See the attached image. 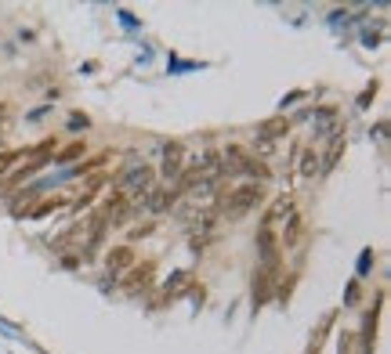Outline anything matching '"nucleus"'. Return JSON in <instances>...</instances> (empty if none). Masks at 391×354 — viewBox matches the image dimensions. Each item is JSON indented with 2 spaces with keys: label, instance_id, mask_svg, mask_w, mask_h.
Returning <instances> with one entry per match:
<instances>
[{
  "label": "nucleus",
  "instance_id": "nucleus-2",
  "mask_svg": "<svg viewBox=\"0 0 391 354\" xmlns=\"http://www.w3.org/2000/svg\"><path fill=\"white\" fill-rule=\"evenodd\" d=\"M182 166H185V152H182V145H171V148L163 152V173L167 177H178Z\"/></svg>",
  "mask_w": 391,
  "mask_h": 354
},
{
  "label": "nucleus",
  "instance_id": "nucleus-3",
  "mask_svg": "<svg viewBox=\"0 0 391 354\" xmlns=\"http://www.w3.org/2000/svg\"><path fill=\"white\" fill-rule=\"evenodd\" d=\"M297 173H301V177H315V173H319V152L301 148V152H297Z\"/></svg>",
  "mask_w": 391,
  "mask_h": 354
},
{
  "label": "nucleus",
  "instance_id": "nucleus-5",
  "mask_svg": "<svg viewBox=\"0 0 391 354\" xmlns=\"http://www.w3.org/2000/svg\"><path fill=\"white\" fill-rule=\"evenodd\" d=\"M0 354H4V350H0Z\"/></svg>",
  "mask_w": 391,
  "mask_h": 354
},
{
  "label": "nucleus",
  "instance_id": "nucleus-4",
  "mask_svg": "<svg viewBox=\"0 0 391 354\" xmlns=\"http://www.w3.org/2000/svg\"><path fill=\"white\" fill-rule=\"evenodd\" d=\"M341 148H345V138H341V134H333V141H330L326 156H319V159H322L319 166H333V163H337V156H341Z\"/></svg>",
  "mask_w": 391,
  "mask_h": 354
},
{
  "label": "nucleus",
  "instance_id": "nucleus-1",
  "mask_svg": "<svg viewBox=\"0 0 391 354\" xmlns=\"http://www.w3.org/2000/svg\"><path fill=\"white\" fill-rule=\"evenodd\" d=\"M261 185H239V188H232L229 192V213L236 217V213H243V210H250V206H257L261 203Z\"/></svg>",
  "mask_w": 391,
  "mask_h": 354
}]
</instances>
